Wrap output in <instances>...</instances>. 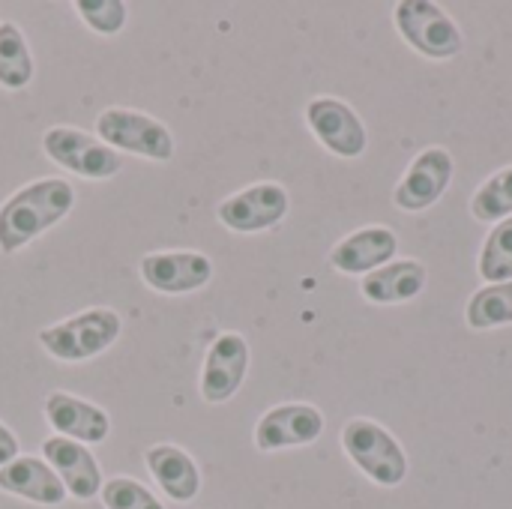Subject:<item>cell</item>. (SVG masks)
<instances>
[{
	"label": "cell",
	"instance_id": "cell-1",
	"mask_svg": "<svg viewBox=\"0 0 512 509\" xmlns=\"http://www.w3.org/2000/svg\"><path fill=\"white\" fill-rule=\"evenodd\" d=\"M75 207V189L63 177H39L0 204V252L15 255L63 222Z\"/></svg>",
	"mask_w": 512,
	"mask_h": 509
},
{
	"label": "cell",
	"instance_id": "cell-2",
	"mask_svg": "<svg viewBox=\"0 0 512 509\" xmlns=\"http://www.w3.org/2000/svg\"><path fill=\"white\" fill-rule=\"evenodd\" d=\"M123 333V318L111 306H93L39 330V345L60 363H84L105 354Z\"/></svg>",
	"mask_w": 512,
	"mask_h": 509
},
{
	"label": "cell",
	"instance_id": "cell-3",
	"mask_svg": "<svg viewBox=\"0 0 512 509\" xmlns=\"http://www.w3.org/2000/svg\"><path fill=\"white\" fill-rule=\"evenodd\" d=\"M96 138H102L117 153H135L150 162L174 159V135L171 129L135 108H105L96 117Z\"/></svg>",
	"mask_w": 512,
	"mask_h": 509
},
{
	"label": "cell",
	"instance_id": "cell-4",
	"mask_svg": "<svg viewBox=\"0 0 512 509\" xmlns=\"http://www.w3.org/2000/svg\"><path fill=\"white\" fill-rule=\"evenodd\" d=\"M42 150L54 165H60L63 171L84 177V180H111L123 168V159L117 150H111L102 138H96L84 129H75V126L45 129Z\"/></svg>",
	"mask_w": 512,
	"mask_h": 509
},
{
	"label": "cell",
	"instance_id": "cell-5",
	"mask_svg": "<svg viewBox=\"0 0 512 509\" xmlns=\"http://www.w3.org/2000/svg\"><path fill=\"white\" fill-rule=\"evenodd\" d=\"M342 447L351 462L378 486H399L408 477V459L399 441L372 420H351L342 429Z\"/></svg>",
	"mask_w": 512,
	"mask_h": 509
},
{
	"label": "cell",
	"instance_id": "cell-6",
	"mask_svg": "<svg viewBox=\"0 0 512 509\" xmlns=\"http://www.w3.org/2000/svg\"><path fill=\"white\" fill-rule=\"evenodd\" d=\"M396 27L405 42L426 57L447 60L462 51V30L441 6L429 0L396 3Z\"/></svg>",
	"mask_w": 512,
	"mask_h": 509
},
{
	"label": "cell",
	"instance_id": "cell-7",
	"mask_svg": "<svg viewBox=\"0 0 512 509\" xmlns=\"http://www.w3.org/2000/svg\"><path fill=\"white\" fill-rule=\"evenodd\" d=\"M291 198L285 192L282 183L264 180V183H252L234 195H228L219 207H216V219L237 234H258L267 231L273 225H279L288 216Z\"/></svg>",
	"mask_w": 512,
	"mask_h": 509
},
{
	"label": "cell",
	"instance_id": "cell-8",
	"mask_svg": "<svg viewBox=\"0 0 512 509\" xmlns=\"http://www.w3.org/2000/svg\"><path fill=\"white\" fill-rule=\"evenodd\" d=\"M141 282L156 294H192L201 291L213 279V261L195 249H174V252H150L138 261Z\"/></svg>",
	"mask_w": 512,
	"mask_h": 509
},
{
	"label": "cell",
	"instance_id": "cell-9",
	"mask_svg": "<svg viewBox=\"0 0 512 509\" xmlns=\"http://www.w3.org/2000/svg\"><path fill=\"white\" fill-rule=\"evenodd\" d=\"M249 372V342L240 333H219L204 357L201 369V399L207 405H222L234 399V393L243 387Z\"/></svg>",
	"mask_w": 512,
	"mask_h": 509
},
{
	"label": "cell",
	"instance_id": "cell-10",
	"mask_svg": "<svg viewBox=\"0 0 512 509\" xmlns=\"http://www.w3.org/2000/svg\"><path fill=\"white\" fill-rule=\"evenodd\" d=\"M306 123L315 132V138L342 159H357L369 144L366 126L357 117V111L336 96L312 99L306 105Z\"/></svg>",
	"mask_w": 512,
	"mask_h": 509
},
{
	"label": "cell",
	"instance_id": "cell-11",
	"mask_svg": "<svg viewBox=\"0 0 512 509\" xmlns=\"http://www.w3.org/2000/svg\"><path fill=\"white\" fill-rule=\"evenodd\" d=\"M324 432V414L315 405L291 402L270 408L255 426V447L261 453L315 444Z\"/></svg>",
	"mask_w": 512,
	"mask_h": 509
},
{
	"label": "cell",
	"instance_id": "cell-12",
	"mask_svg": "<svg viewBox=\"0 0 512 509\" xmlns=\"http://www.w3.org/2000/svg\"><path fill=\"white\" fill-rule=\"evenodd\" d=\"M42 459L60 477L66 495H72L75 501H90L105 486L96 456L90 453V447H84L78 441H69L60 435L45 438L42 441Z\"/></svg>",
	"mask_w": 512,
	"mask_h": 509
},
{
	"label": "cell",
	"instance_id": "cell-13",
	"mask_svg": "<svg viewBox=\"0 0 512 509\" xmlns=\"http://www.w3.org/2000/svg\"><path fill=\"white\" fill-rule=\"evenodd\" d=\"M45 420L48 426L60 435V438H69V441H78L84 447H93V444H102L108 435H111V417L81 399V396H72V393H63V390H54L45 396Z\"/></svg>",
	"mask_w": 512,
	"mask_h": 509
},
{
	"label": "cell",
	"instance_id": "cell-14",
	"mask_svg": "<svg viewBox=\"0 0 512 509\" xmlns=\"http://www.w3.org/2000/svg\"><path fill=\"white\" fill-rule=\"evenodd\" d=\"M450 180H453V156L444 147H429L411 162L408 174L396 186V204L411 213L426 210L447 192Z\"/></svg>",
	"mask_w": 512,
	"mask_h": 509
},
{
	"label": "cell",
	"instance_id": "cell-15",
	"mask_svg": "<svg viewBox=\"0 0 512 509\" xmlns=\"http://www.w3.org/2000/svg\"><path fill=\"white\" fill-rule=\"evenodd\" d=\"M0 492L36 507H60L69 498L60 477L48 468L45 459L36 456H18L15 462L0 468Z\"/></svg>",
	"mask_w": 512,
	"mask_h": 509
},
{
	"label": "cell",
	"instance_id": "cell-16",
	"mask_svg": "<svg viewBox=\"0 0 512 509\" xmlns=\"http://www.w3.org/2000/svg\"><path fill=\"white\" fill-rule=\"evenodd\" d=\"M144 465L156 486L177 504H189L201 492V471L195 459L174 444H153L144 453Z\"/></svg>",
	"mask_w": 512,
	"mask_h": 509
},
{
	"label": "cell",
	"instance_id": "cell-17",
	"mask_svg": "<svg viewBox=\"0 0 512 509\" xmlns=\"http://www.w3.org/2000/svg\"><path fill=\"white\" fill-rule=\"evenodd\" d=\"M399 249V240L390 228L384 225H372V228H363L351 237H345L333 252H330V264L339 270V273H375L381 270Z\"/></svg>",
	"mask_w": 512,
	"mask_h": 509
},
{
	"label": "cell",
	"instance_id": "cell-18",
	"mask_svg": "<svg viewBox=\"0 0 512 509\" xmlns=\"http://www.w3.org/2000/svg\"><path fill=\"white\" fill-rule=\"evenodd\" d=\"M426 288V267L417 261H393L369 273L360 282V291L372 303H408Z\"/></svg>",
	"mask_w": 512,
	"mask_h": 509
},
{
	"label": "cell",
	"instance_id": "cell-19",
	"mask_svg": "<svg viewBox=\"0 0 512 509\" xmlns=\"http://www.w3.org/2000/svg\"><path fill=\"white\" fill-rule=\"evenodd\" d=\"M33 81V54L18 24L0 21V87L24 90Z\"/></svg>",
	"mask_w": 512,
	"mask_h": 509
},
{
	"label": "cell",
	"instance_id": "cell-20",
	"mask_svg": "<svg viewBox=\"0 0 512 509\" xmlns=\"http://www.w3.org/2000/svg\"><path fill=\"white\" fill-rule=\"evenodd\" d=\"M468 324L474 330H492V327L512 324V279L498 282V285H486L483 291H477L471 297Z\"/></svg>",
	"mask_w": 512,
	"mask_h": 509
},
{
	"label": "cell",
	"instance_id": "cell-21",
	"mask_svg": "<svg viewBox=\"0 0 512 509\" xmlns=\"http://www.w3.org/2000/svg\"><path fill=\"white\" fill-rule=\"evenodd\" d=\"M471 213L480 222H501L512 213V168L492 174L474 195Z\"/></svg>",
	"mask_w": 512,
	"mask_h": 509
},
{
	"label": "cell",
	"instance_id": "cell-22",
	"mask_svg": "<svg viewBox=\"0 0 512 509\" xmlns=\"http://www.w3.org/2000/svg\"><path fill=\"white\" fill-rule=\"evenodd\" d=\"M480 273L489 279V285L512 279V216L486 237L480 252Z\"/></svg>",
	"mask_w": 512,
	"mask_h": 509
},
{
	"label": "cell",
	"instance_id": "cell-23",
	"mask_svg": "<svg viewBox=\"0 0 512 509\" xmlns=\"http://www.w3.org/2000/svg\"><path fill=\"white\" fill-rule=\"evenodd\" d=\"M78 18L99 36H114L126 27L129 6L123 0H75Z\"/></svg>",
	"mask_w": 512,
	"mask_h": 509
},
{
	"label": "cell",
	"instance_id": "cell-24",
	"mask_svg": "<svg viewBox=\"0 0 512 509\" xmlns=\"http://www.w3.org/2000/svg\"><path fill=\"white\" fill-rule=\"evenodd\" d=\"M105 509H165L159 498L132 477H114L99 492Z\"/></svg>",
	"mask_w": 512,
	"mask_h": 509
},
{
	"label": "cell",
	"instance_id": "cell-25",
	"mask_svg": "<svg viewBox=\"0 0 512 509\" xmlns=\"http://www.w3.org/2000/svg\"><path fill=\"white\" fill-rule=\"evenodd\" d=\"M18 450L21 447H18V438L12 435V429L0 423V468H6L9 462H15L21 456Z\"/></svg>",
	"mask_w": 512,
	"mask_h": 509
}]
</instances>
